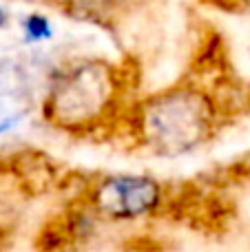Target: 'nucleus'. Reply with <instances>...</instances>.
<instances>
[{"label": "nucleus", "mask_w": 250, "mask_h": 252, "mask_svg": "<svg viewBox=\"0 0 250 252\" xmlns=\"http://www.w3.org/2000/svg\"><path fill=\"white\" fill-rule=\"evenodd\" d=\"M124 118L142 151L157 157H182L215 139L224 106L204 87L184 82L144 97L126 109Z\"/></svg>", "instance_id": "f257e3e1"}, {"label": "nucleus", "mask_w": 250, "mask_h": 252, "mask_svg": "<svg viewBox=\"0 0 250 252\" xmlns=\"http://www.w3.org/2000/svg\"><path fill=\"white\" fill-rule=\"evenodd\" d=\"M122 97V71L102 58H82L51 71L42 118L69 135H89L126 113Z\"/></svg>", "instance_id": "f03ea898"}, {"label": "nucleus", "mask_w": 250, "mask_h": 252, "mask_svg": "<svg viewBox=\"0 0 250 252\" xmlns=\"http://www.w3.org/2000/svg\"><path fill=\"white\" fill-rule=\"evenodd\" d=\"M175 192L146 173H109L89 182L80 201L100 221L133 223L157 217L173 206Z\"/></svg>", "instance_id": "7ed1b4c3"}, {"label": "nucleus", "mask_w": 250, "mask_h": 252, "mask_svg": "<svg viewBox=\"0 0 250 252\" xmlns=\"http://www.w3.org/2000/svg\"><path fill=\"white\" fill-rule=\"evenodd\" d=\"M64 16L91 25H106L122 9L124 0H51Z\"/></svg>", "instance_id": "20e7f679"}, {"label": "nucleus", "mask_w": 250, "mask_h": 252, "mask_svg": "<svg viewBox=\"0 0 250 252\" xmlns=\"http://www.w3.org/2000/svg\"><path fill=\"white\" fill-rule=\"evenodd\" d=\"M20 27H22V35H25V40L31 42V44L51 40L53 33H56L53 22L49 20L47 16H42V13H29V16H25L22 22H20Z\"/></svg>", "instance_id": "39448f33"}, {"label": "nucleus", "mask_w": 250, "mask_h": 252, "mask_svg": "<svg viewBox=\"0 0 250 252\" xmlns=\"http://www.w3.org/2000/svg\"><path fill=\"white\" fill-rule=\"evenodd\" d=\"M228 13H250V0H208Z\"/></svg>", "instance_id": "423d86ee"}, {"label": "nucleus", "mask_w": 250, "mask_h": 252, "mask_svg": "<svg viewBox=\"0 0 250 252\" xmlns=\"http://www.w3.org/2000/svg\"><path fill=\"white\" fill-rule=\"evenodd\" d=\"M7 25H9V11H7V7L0 2V29H4Z\"/></svg>", "instance_id": "0eeeda50"}]
</instances>
